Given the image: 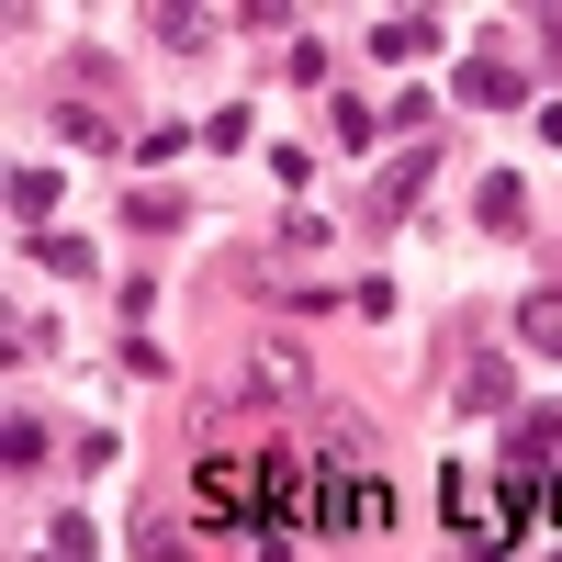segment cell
<instances>
[{
	"instance_id": "obj_1",
	"label": "cell",
	"mask_w": 562,
	"mask_h": 562,
	"mask_svg": "<svg viewBox=\"0 0 562 562\" xmlns=\"http://www.w3.org/2000/svg\"><path fill=\"white\" fill-rule=\"evenodd\" d=\"M439 506H450V540L473 551V562H518V529H529V495L506 484V473H450V484H439Z\"/></svg>"
},
{
	"instance_id": "obj_2",
	"label": "cell",
	"mask_w": 562,
	"mask_h": 562,
	"mask_svg": "<svg viewBox=\"0 0 562 562\" xmlns=\"http://www.w3.org/2000/svg\"><path fill=\"white\" fill-rule=\"evenodd\" d=\"M495 473L518 484V495L562 484V405H518V416H506V450H495Z\"/></svg>"
},
{
	"instance_id": "obj_3",
	"label": "cell",
	"mask_w": 562,
	"mask_h": 562,
	"mask_svg": "<svg viewBox=\"0 0 562 562\" xmlns=\"http://www.w3.org/2000/svg\"><path fill=\"white\" fill-rule=\"evenodd\" d=\"M192 518H203V529H248V540H259V461L203 450V473H192Z\"/></svg>"
},
{
	"instance_id": "obj_4",
	"label": "cell",
	"mask_w": 562,
	"mask_h": 562,
	"mask_svg": "<svg viewBox=\"0 0 562 562\" xmlns=\"http://www.w3.org/2000/svg\"><path fill=\"white\" fill-rule=\"evenodd\" d=\"M428 180H439V147H428V135H416V147L383 169V180H371V192H360V225H371V237H383V225H405L416 214V192H428Z\"/></svg>"
},
{
	"instance_id": "obj_5",
	"label": "cell",
	"mask_w": 562,
	"mask_h": 562,
	"mask_svg": "<svg viewBox=\"0 0 562 562\" xmlns=\"http://www.w3.org/2000/svg\"><path fill=\"white\" fill-rule=\"evenodd\" d=\"M450 102L461 113H518V68H506V57H461L450 68Z\"/></svg>"
},
{
	"instance_id": "obj_6",
	"label": "cell",
	"mask_w": 562,
	"mask_h": 562,
	"mask_svg": "<svg viewBox=\"0 0 562 562\" xmlns=\"http://www.w3.org/2000/svg\"><path fill=\"white\" fill-rule=\"evenodd\" d=\"M428 45H439V12H383V23H371V57H383V68L428 57Z\"/></svg>"
},
{
	"instance_id": "obj_7",
	"label": "cell",
	"mask_w": 562,
	"mask_h": 562,
	"mask_svg": "<svg viewBox=\"0 0 562 562\" xmlns=\"http://www.w3.org/2000/svg\"><path fill=\"white\" fill-rule=\"evenodd\" d=\"M461 405H473V416H518V371H506L495 349H473V371H461Z\"/></svg>"
},
{
	"instance_id": "obj_8",
	"label": "cell",
	"mask_w": 562,
	"mask_h": 562,
	"mask_svg": "<svg viewBox=\"0 0 562 562\" xmlns=\"http://www.w3.org/2000/svg\"><path fill=\"white\" fill-rule=\"evenodd\" d=\"M304 383H315L304 349H259V360H248V394H270V405H304Z\"/></svg>"
},
{
	"instance_id": "obj_9",
	"label": "cell",
	"mask_w": 562,
	"mask_h": 562,
	"mask_svg": "<svg viewBox=\"0 0 562 562\" xmlns=\"http://www.w3.org/2000/svg\"><path fill=\"white\" fill-rule=\"evenodd\" d=\"M518 338L529 349H562V281H540V293L518 304Z\"/></svg>"
},
{
	"instance_id": "obj_10",
	"label": "cell",
	"mask_w": 562,
	"mask_h": 562,
	"mask_svg": "<svg viewBox=\"0 0 562 562\" xmlns=\"http://www.w3.org/2000/svg\"><path fill=\"white\" fill-rule=\"evenodd\" d=\"M518 225H529V192H518V180H484V237H518Z\"/></svg>"
},
{
	"instance_id": "obj_11",
	"label": "cell",
	"mask_w": 562,
	"mask_h": 562,
	"mask_svg": "<svg viewBox=\"0 0 562 562\" xmlns=\"http://www.w3.org/2000/svg\"><path fill=\"white\" fill-rule=\"evenodd\" d=\"M45 450H57V439H45V416H23V405H12V428H0V461H12V473H34Z\"/></svg>"
},
{
	"instance_id": "obj_12",
	"label": "cell",
	"mask_w": 562,
	"mask_h": 562,
	"mask_svg": "<svg viewBox=\"0 0 562 562\" xmlns=\"http://www.w3.org/2000/svg\"><path fill=\"white\" fill-rule=\"evenodd\" d=\"M57 214V169H12V225H45Z\"/></svg>"
},
{
	"instance_id": "obj_13",
	"label": "cell",
	"mask_w": 562,
	"mask_h": 562,
	"mask_svg": "<svg viewBox=\"0 0 562 562\" xmlns=\"http://www.w3.org/2000/svg\"><path fill=\"white\" fill-rule=\"evenodd\" d=\"M57 135H68V147H113V113H90V102H57Z\"/></svg>"
},
{
	"instance_id": "obj_14",
	"label": "cell",
	"mask_w": 562,
	"mask_h": 562,
	"mask_svg": "<svg viewBox=\"0 0 562 562\" xmlns=\"http://www.w3.org/2000/svg\"><path fill=\"white\" fill-rule=\"evenodd\" d=\"M34 259H45V270H57V281H90V270H102V259H90L79 237H34Z\"/></svg>"
},
{
	"instance_id": "obj_15",
	"label": "cell",
	"mask_w": 562,
	"mask_h": 562,
	"mask_svg": "<svg viewBox=\"0 0 562 562\" xmlns=\"http://www.w3.org/2000/svg\"><path fill=\"white\" fill-rule=\"evenodd\" d=\"M147 23H158V45H203V12H192V0H158Z\"/></svg>"
},
{
	"instance_id": "obj_16",
	"label": "cell",
	"mask_w": 562,
	"mask_h": 562,
	"mask_svg": "<svg viewBox=\"0 0 562 562\" xmlns=\"http://www.w3.org/2000/svg\"><path fill=\"white\" fill-rule=\"evenodd\" d=\"M124 214H135V225H147V237H169V225H180V192H135Z\"/></svg>"
},
{
	"instance_id": "obj_17",
	"label": "cell",
	"mask_w": 562,
	"mask_h": 562,
	"mask_svg": "<svg viewBox=\"0 0 562 562\" xmlns=\"http://www.w3.org/2000/svg\"><path fill=\"white\" fill-rule=\"evenodd\" d=\"M529 23H540V57L562 68V12H529Z\"/></svg>"
}]
</instances>
